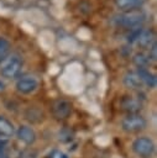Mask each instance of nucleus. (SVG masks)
<instances>
[{"instance_id": "nucleus-1", "label": "nucleus", "mask_w": 157, "mask_h": 158, "mask_svg": "<svg viewBox=\"0 0 157 158\" xmlns=\"http://www.w3.org/2000/svg\"><path fill=\"white\" fill-rule=\"evenodd\" d=\"M22 58L19 54H10L1 59L0 74L6 79L17 78L22 69Z\"/></svg>"}, {"instance_id": "nucleus-2", "label": "nucleus", "mask_w": 157, "mask_h": 158, "mask_svg": "<svg viewBox=\"0 0 157 158\" xmlns=\"http://www.w3.org/2000/svg\"><path fill=\"white\" fill-rule=\"evenodd\" d=\"M143 20H145V14L140 9L125 11L124 14L117 15L116 19H115L117 25H121V26H125V27H130V28H135V27L140 26V23Z\"/></svg>"}, {"instance_id": "nucleus-3", "label": "nucleus", "mask_w": 157, "mask_h": 158, "mask_svg": "<svg viewBox=\"0 0 157 158\" xmlns=\"http://www.w3.org/2000/svg\"><path fill=\"white\" fill-rule=\"evenodd\" d=\"M147 125V121L140 114H129L121 121V128L127 133H136L142 131Z\"/></svg>"}, {"instance_id": "nucleus-4", "label": "nucleus", "mask_w": 157, "mask_h": 158, "mask_svg": "<svg viewBox=\"0 0 157 158\" xmlns=\"http://www.w3.org/2000/svg\"><path fill=\"white\" fill-rule=\"evenodd\" d=\"M132 151L141 158H150L155 152V143L150 137L141 136L132 142Z\"/></svg>"}, {"instance_id": "nucleus-5", "label": "nucleus", "mask_w": 157, "mask_h": 158, "mask_svg": "<svg viewBox=\"0 0 157 158\" xmlns=\"http://www.w3.org/2000/svg\"><path fill=\"white\" fill-rule=\"evenodd\" d=\"M38 88V80L33 75H22L16 81V90L21 94H31Z\"/></svg>"}, {"instance_id": "nucleus-6", "label": "nucleus", "mask_w": 157, "mask_h": 158, "mask_svg": "<svg viewBox=\"0 0 157 158\" xmlns=\"http://www.w3.org/2000/svg\"><path fill=\"white\" fill-rule=\"evenodd\" d=\"M51 110H52V115L57 120H64L72 112V104L64 99H58L52 104Z\"/></svg>"}, {"instance_id": "nucleus-7", "label": "nucleus", "mask_w": 157, "mask_h": 158, "mask_svg": "<svg viewBox=\"0 0 157 158\" xmlns=\"http://www.w3.org/2000/svg\"><path fill=\"white\" fill-rule=\"evenodd\" d=\"M16 137L20 142H22L26 146H31L36 141V132L31 126L21 125L16 130Z\"/></svg>"}, {"instance_id": "nucleus-8", "label": "nucleus", "mask_w": 157, "mask_h": 158, "mask_svg": "<svg viewBox=\"0 0 157 158\" xmlns=\"http://www.w3.org/2000/svg\"><path fill=\"white\" fill-rule=\"evenodd\" d=\"M120 105L122 110L127 111L129 114H138V111L142 109V101L135 96H125Z\"/></svg>"}, {"instance_id": "nucleus-9", "label": "nucleus", "mask_w": 157, "mask_h": 158, "mask_svg": "<svg viewBox=\"0 0 157 158\" xmlns=\"http://www.w3.org/2000/svg\"><path fill=\"white\" fill-rule=\"evenodd\" d=\"M122 83H124V85H125L127 89H132V90L140 89V88L143 86L142 80H141V78L138 77V74H137L136 70H135V72H127V73L124 75V78H122Z\"/></svg>"}, {"instance_id": "nucleus-10", "label": "nucleus", "mask_w": 157, "mask_h": 158, "mask_svg": "<svg viewBox=\"0 0 157 158\" xmlns=\"http://www.w3.org/2000/svg\"><path fill=\"white\" fill-rule=\"evenodd\" d=\"M137 74L142 80V84L148 86V88H155L156 86V75L152 74L150 70L146 68H137Z\"/></svg>"}, {"instance_id": "nucleus-11", "label": "nucleus", "mask_w": 157, "mask_h": 158, "mask_svg": "<svg viewBox=\"0 0 157 158\" xmlns=\"http://www.w3.org/2000/svg\"><path fill=\"white\" fill-rule=\"evenodd\" d=\"M14 133H15V127L12 122L7 117L0 115V136L11 137Z\"/></svg>"}, {"instance_id": "nucleus-12", "label": "nucleus", "mask_w": 157, "mask_h": 158, "mask_svg": "<svg viewBox=\"0 0 157 158\" xmlns=\"http://www.w3.org/2000/svg\"><path fill=\"white\" fill-rule=\"evenodd\" d=\"M143 4V0H115V5L117 9L122 11H130L140 7Z\"/></svg>"}, {"instance_id": "nucleus-13", "label": "nucleus", "mask_w": 157, "mask_h": 158, "mask_svg": "<svg viewBox=\"0 0 157 158\" xmlns=\"http://www.w3.org/2000/svg\"><path fill=\"white\" fill-rule=\"evenodd\" d=\"M142 47H151L155 43V36L152 33V31L148 30H142L136 40Z\"/></svg>"}, {"instance_id": "nucleus-14", "label": "nucleus", "mask_w": 157, "mask_h": 158, "mask_svg": "<svg viewBox=\"0 0 157 158\" xmlns=\"http://www.w3.org/2000/svg\"><path fill=\"white\" fill-rule=\"evenodd\" d=\"M132 62L137 68H146V65L150 63V59L145 53H136L132 58Z\"/></svg>"}, {"instance_id": "nucleus-15", "label": "nucleus", "mask_w": 157, "mask_h": 158, "mask_svg": "<svg viewBox=\"0 0 157 158\" xmlns=\"http://www.w3.org/2000/svg\"><path fill=\"white\" fill-rule=\"evenodd\" d=\"M10 51V43L5 38H0V59H4Z\"/></svg>"}, {"instance_id": "nucleus-16", "label": "nucleus", "mask_w": 157, "mask_h": 158, "mask_svg": "<svg viewBox=\"0 0 157 158\" xmlns=\"http://www.w3.org/2000/svg\"><path fill=\"white\" fill-rule=\"evenodd\" d=\"M147 57H148L150 60L156 62V58H157V54H156V43H153V44L151 46V48H150V54H148Z\"/></svg>"}, {"instance_id": "nucleus-17", "label": "nucleus", "mask_w": 157, "mask_h": 158, "mask_svg": "<svg viewBox=\"0 0 157 158\" xmlns=\"http://www.w3.org/2000/svg\"><path fill=\"white\" fill-rule=\"evenodd\" d=\"M9 142V137H4V136H0V149H2V147H5Z\"/></svg>"}, {"instance_id": "nucleus-18", "label": "nucleus", "mask_w": 157, "mask_h": 158, "mask_svg": "<svg viewBox=\"0 0 157 158\" xmlns=\"http://www.w3.org/2000/svg\"><path fill=\"white\" fill-rule=\"evenodd\" d=\"M0 158H7V154L2 149H0Z\"/></svg>"}, {"instance_id": "nucleus-19", "label": "nucleus", "mask_w": 157, "mask_h": 158, "mask_svg": "<svg viewBox=\"0 0 157 158\" xmlns=\"http://www.w3.org/2000/svg\"><path fill=\"white\" fill-rule=\"evenodd\" d=\"M61 158H67V157H66L64 154H62V156H61Z\"/></svg>"}]
</instances>
